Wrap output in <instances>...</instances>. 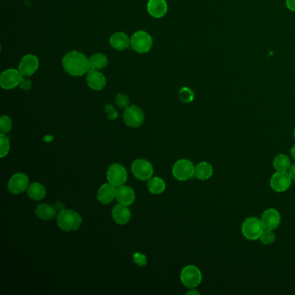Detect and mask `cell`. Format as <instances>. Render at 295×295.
<instances>
[{"label":"cell","mask_w":295,"mask_h":295,"mask_svg":"<svg viewBox=\"0 0 295 295\" xmlns=\"http://www.w3.org/2000/svg\"><path fill=\"white\" fill-rule=\"evenodd\" d=\"M105 113L107 114V116H108V120H116L118 116H119V113L117 112L116 109L113 107V106H111V105H107L104 108Z\"/></svg>","instance_id":"obj_33"},{"label":"cell","mask_w":295,"mask_h":295,"mask_svg":"<svg viewBox=\"0 0 295 295\" xmlns=\"http://www.w3.org/2000/svg\"><path fill=\"white\" fill-rule=\"evenodd\" d=\"M30 185V179L25 173L18 172L11 177L8 182V190L13 195H19L25 191H27Z\"/></svg>","instance_id":"obj_10"},{"label":"cell","mask_w":295,"mask_h":295,"mask_svg":"<svg viewBox=\"0 0 295 295\" xmlns=\"http://www.w3.org/2000/svg\"><path fill=\"white\" fill-rule=\"evenodd\" d=\"M87 83L91 90L100 91L104 89L107 84V80L102 72L95 70V69H90L87 74Z\"/></svg>","instance_id":"obj_16"},{"label":"cell","mask_w":295,"mask_h":295,"mask_svg":"<svg viewBox=\"0 0 295 295\" xmlns=\"http://www.w3.org/2000/svg\"><path fill=\"white\" fill-rule=\"evenodd\" d=\"M39 67V60L32 54L25 55L19 62V70L24 77H30L36 73Z\"/></svg>","instance_id":"obj_12"},{"label":"cell","mask_w":295,"mask_h":295,"mask_svg":"<svg viewBox=\"0 0 295 295\" xmlns=\"http://www.w3.org/2000/svg\"><path fill=\"white\" fill-rule=\"evenodd\" d=\"M62 62L64 70L72 77H83L90 70V59L77 50L67 53Z\"/></svg>","instance_id":"obj_1"},{"label":"cell","mask_w":295,"mask_h":295,"mask_svg":"<svg viewBox=\"0 0 295 295\" xmlns=\"http://www.w3.org/2000/svg\"><path fill=\"white\" fill-rule=\"evenodd\" d=\"M23 77L19 69L9 68L4 71L0 76V86L4 90H13L19 86Z\"/></svg>","instance_id":"obj_11"},{"label":"cell","mask_w":295,"mask_h":295,"mask_svg":"<svg viewBox=\"0 0 295 295\" xmlns=\"http://www.w3.org/2000/svg\"><path fill=\"white\" fill-rule=\"evenodd\" d=\"M273 165L277 172H287V170L291 167V161L288 156L285 154H279L274 159Z\"/></svg>","instance_id":"obj_26"},{"label":"cell","mask_w":295,"mask_h":295,"mask_svg":"<svg viewBox=\"0 0 295 295\" xmlns=\"http://www.w3.org/2000/svg\"><path fill=\"white\" fill-rule=\"evenodd\" d=\"M264 230L261 221L256 217H249L243 222L242 232L248 240L255 241L260 238L261 234Z\"/></svg>","instance_id":"obj_8"},{"label":"cell","mask_w":295,"mask_h":295,"mask_svg":"<svg viewBox=\"0 0 295 295\" xmlns=\"http://www.w3.org/2000/svg\"><path fill=\"white\" fill-rule=\"evenodd\" d=\"M132 260L138 267H144L148 264V258L146 256L142 253L136 252L132 255Z\"/></svg>","instance_id":"obj_32"},{"label":"cell","mask_w":295,"mask_h":295,"mask_svg":"<svg viewBox=\"0 0 295 295\" xmlns=\"http://www.w3.org/2000/svg\"><path fill=\"white\" fill-rule=\"evenodd\" d=\"M293 135H294V138H295V129H294V132H293Z\"/></svg>","instance_id":"obj_40"},{"label":"cell","mask_w":295,"mask_h":295,"mask_svg":"<svg viewBox=\"0 0 295 295\" xmlns=\"http://www.w3.org/2000/svg\"><path fill=\"white\" fill-rule=\"evenodd\" d=\"M292 183V178L287 172H277L272 176L270 185L272 189L276 192L286 191Z\"/></svg>","instance_id":"obj_13"},{"label":"cell","mask_w":295,"mask_h":295,"mask_svg":"<svg viewBox=\"0 0 295 295\" xmlns=\"http://www.w3.org/2000/svg\"><path fill=\"white\" fill-rule=\"evenodd\" d=\"M289 174L291 176L292 179L295 180V164L294 165L291 166V167H290V169H289Z\"/></svg>","instance_id":"obj_37"},{"label":"cell","mask_w":295,"mask_h":295,"mask_svg":"<svg viewBox=\"0 0 295 295\" xmlns=\"http://www.w3.org/2000/svg\"><path fill=\"white\" fill-rule=\"evenodd\" d=\"M128 174L126 168L120 164H113L108 167L107 172V179L108 183L114 185L115 187H120L124 185L127 181Z\"/></svg>","instance_id":"obj_9"},{"label":"cell","mask_w":295,"mask_h":295,"mask_svg":"<svg viewBox=\"0 0 295 295\" xmlns=\"http://www.w3.org/2000/svg\"><path fill=\"white\" fill-rule=\"evenodd\" d=\"M180 279L183 285L187 288H195L202 281V273L196 266L187 265L182 269Z\"/></svg>","instance_id":"obj_6"},{"label":"cell","mask_w":295,"mask_h":295,"mask_svg":"<svg viewBox=\"0 0 295 295\" xmlns=\"http://www.w3.org/2000/svg\"><path fill=\"white\" fill-rule=\"evenodd\" d=\"M54 206H55V209L57 210V212H60V211H62L63 209H66V208H65L64 203L61 202V201L55 202Z\"/></svg>","instance_id":"obj_35"},{"label":"cell","mask_w":295,"mask_h":295,"mask_svg":"<svg viewBox=\"0 0 295 295\" xmlns=\"http://www.w3.org/2000/svg\"><path fill=\"white\" fill-rule=\"evenodd\" d=\"M132 173L140 181H148L154 175V166L148 160L138 159L132 162Z\"/></svg>","instance_id":"obj_7"},{"label":"cell","mask_w":295,"mask_h":295,"mask_svg":"<svg viewBox=\"0 0 295 295\" xmlns=\"http://www.w3.org/2000/svg\"><path fill=\"white\" fill-rule=\"evenodd\" d=\"M117 187L111 185L110 183H106L101 185L97 191V200L102 204H109L114 199H116Z\"/></svg>","instance_id":"obj_15"},{"label":"cell","mask_w":295,"mask_h":295,"mask_svg":"<svg viewBox=\"0 0 295 295\" xmlns=\"http://www.w3.org/2000/svg\"><path fill=\"white\" fill-rule=\"evenodd\" d=\"M291 154H292V158L295 160V144L291 149Z\"/></svg>","instance_id":"obj_39"},{"label":"cell","mask_w":295,"mask_h":295,"mask_svg":"<svg viewBox=\"0 0 295 295\" xmlns=\"http://www.w3.org/2000/svg\"><path fill=\"white\" fill-rule=\"evenodd\" d=\"M195 166L190 160L182 159L174 164L172 167V175L177 180L186 181L193 178Z\"/></svg>","instance_id":"obj_4"},{"label":"cell","mask_w":295,"mask_h":295,"mask_svg":"<svg viewBox=\"0 0 295 295\" xmlns=\"http://www.w3.org/2000/svg\"><path fill=\"white\" fill-rule=\"evenodd\" d=\"M90 69L95 70H101L102 68H106L108 64V58L107 55L102 53H96L90 56Z\"/></svg>","instance_id":"obj_25"},{"label":"cell","mask_w":295,"mask_h":295,"mask_svg":"<svg viewBox=\"0 0 295 295\" xmlns=\"http://www.w3.org/2000/svg\"><path fill=\"white\" fill-rule=\"evenodd\" d=\"M286 5L290 11L295 12V0H286Z\"/></svg>","instance_id":"obj_36"},{"label":"cell","mask_w":295,"mask_h":295,"mask_svg":"<svg viewBox=\"0 0 295 295\" xmlns=\"http://www.w3.org/2000/svg\"><path fill=\"white\" fill-rule=\"evenodd\" d=\"M123 120L129 127H140L144 122V112L137 105H129L124 111Z\"/></svg>","instance_id":"obj_5"},{"label":"cell","mask_w":295,"mask_h":295,"mask_svg":"<svg viewBox=\"0 0 295 295\" xmlns=\"http://www.w3.org/2000/svg\"><path fill=\"white\" fill-rule=\"evenodd\" d=\"M11 149L10 138L7 134L0 133V157L4 159L7 157Z\"/></svg>","instance_id":"obj_27"},{"label":"cell","mask_w":295,"mask_h":295,"mask_svg":"<svg viewBox=\"0 0 295 295\" xmlns=\"http://www.w3.org/2000/svg\"><path fill=\"white\" fill-rule=\"evenodd\" d=\"M115 104L120 108H126L130 105V99L126 94H119L115 97Z\"/></svg>","instance_id":"obj_31"},{"label":"cell","mask_w":295,"mask_h":295,"mask_svg":"<svg viewBox=\"0 0 295 295\" xmlns=\"http://www.w3.org/2000/svg\"><path fill=\"white\" fill-rule=\"evenodd\" d=\"M27 194L31 200L41 201L46 196V189L40 183L35 182V183L30 184L29 185L27 189Z\"/></svg>","instance_id":"obj_22"},{"label":"cell","mask_w":295,"mask_h":295,"mask_svg":"<svg viewBox=\"0 0 295 295\" xmlns=\"http://www.w3.org/2000/svg\"><path fill=\"white\" fill-rule=\"evenodd\" d=\"M112 217L117 225H126L128 224L131 219V212L128 206L120 203L116 204L112 209Z\"/></svg>","instance_id":"obj_19"},{"label":"cell","mask_w":295,"mask_h":295,"mask_svg":"<svg viewBox=\"0 0 295 295\" xmlns=\"http://www.w3.org/2000/svg\"><path fill=\"white\" fill-rule=\"evenodd\" d=\"M261 224L265 230L274 231L280 224V213L276 209H268L265 210L261 216Z\"/></svg>","instance_id":"obj_14"},{"label":"cell","mask_w":295,"mask_h":295,"mask_svg":"<svg viewBox=\"0 0 295 295\" xmlns=\"http://www.w3.org/2000/svg\"><path fill=\"white\" fill-rule=\"evenodd\" d=\"M57 226L65 232L77 231L82 225L83 218L79 213L72 209H65L56 215Z\"/></svg>","instance_id":"obj_2"},{"label":"cell","mask_w":295,"mask_h":295,"mask_svg":"<svg viewBox=\"0 0 295 295\" xmlns=\"http://www.w3.org/2000/svg\"><path fill=\"white\" fill-rule=\"evenodd\" d=\"M109 43L112 48H114L116 50L122 51L130 46L131 38H129L126 33L119 31L111 36Z\"/></svg>","instance_id":"obj_21"},{"label":"cell","mask_w":295,"mask_h":295,"mask_svg":"<svg viewBox=\"0 0 295 295\" xmlns=\"http://www.w3.org/2000/svg\"><path fill=\"white\" fill-rule=\"evenodd\" d=\"M146 185H148V191L154 195L162 194L166 189V182L160 177H152L151 179L148 180Z\"/></svg>","instance_id":"obj_24"},{"label":"cell","mask_w":295,"mask_h":295,"mask_svg":"<svg viewBox=\"0 0 295 295\" xmlns=\"http://www.w3.org/2000/svg\"><path fill=\"white\" fill-rule=\"evenodd\" d=\"M19 87L24 91H29L32 88V82L30 79H28V77H23Z\"/></svg>","instance_id":"obj_34"},{"label":"cell","mask_w":295,"mask_h":295,"mask_svg":"<svg viewBox=\"0 0 295 295\" xmlns=\"http://www.w3.org/2000/svg\"><path fill=\"white\" fill-rule=\"evenodd\" d=\"M135 198V192L133 191V189L129 186L124 185L117 188L116 200L120 204L129 207L134 203Z\"/></svg>","instance_id":"obj_18"},{"label":"cell","mask_w":295,"mask_h":295,"mask_svg":"<svg viewBox=\"0 0 295 295\" xmlns=\"http://www.w3.org/2000/svg\"><path fill=\"white\" fill-rule=\"evenodd\" d=\"M168 5L166 0H149L148 3V12L155 19H161L166 15Z\"/></svg>","instance_id":"obj_17"},{"label":"cell","mask_w":295,"mask_h":295,"mask_svg":"<svg viewBox=\"0 0 295 295\" xmlns=\"http://www.w3.org/2000/svg\"><path fill=\"white\" fill-rule=\"evenodd\" d=\"M179 96L182 102H185V103H191L193 102L194 98H195L193 91L187 87H184L179 90Z\"/></svg>","instance_id":"obj_28"},{"label":"cell","mask_w":295,"mask_h":295,"mask_svg":"<svg viewBox=\"0 0 295 295\" xmlns=\"http://www.w3.org/2000/svg\"><path fill=\"white\" fill-rule=\"evenodd\" d=\"M213 175V167L207 162H200L195 166L194 176L199 180H207Z\"/></svg>","instance_id":"obj_23"},{"label":"cell","mask_w":295,"mask_h":295,"mask_svg":"<svg viewBox=\"0 0 295 295\" xmlns=\"http://www.w3.org/2000/svg\"><path fill=\"white\" fill-rule=\"evenodd\" d=\"M259 239L265 245H269V244H272V243H274L275 242V235H274L273 231L265 230L264 229Z\"/></svg>","instance_id":"obj_30"},{"label":"cell","mask_w":295,"mask_h":295,"mask_svg":"<svg viewBox=\"0 0 295 295\" xmlns=\"http://www.w3.org/2000/svg\"><path fill=\"white\" fill-rule=\"evenodd\" d=\"M191 290L188 291L187 294H199V292H197V290H195V288H190Z\"/></svg>","instance_id":"obj_38"},{"label":"cell","mask_w":295,"mask_h":295,"mask_svg":"<svg viewBox=\"0 0 295 295\" xmlns=\"http://www.w3.org/2000/svg\"><path fill=\"white\" fill-rule=\"evenodd\" d=\"M130 46L137 53L145 54L151 50L153 47V38L150 34H148L145 31H136L131 37Z\"/></svg>","instance_id":"obj_3"},{"label":"cell","mask_w":295,"mask_h":295,"mask_svg":"<svg viewBox=\"0 0 295 295\" xmlns=\"http://www.w3.org/2000/svg\"><path fill=\"white\" fill-rule=\"evenodd\" d=\"M13 128V120L8 115H3L0 119V133L7 134Z\"/></svg>","instance_id":"obj_29"},{"label":"cell","mask_w":295,"mask_h":295,"mask_svg":"<svg viewBox=\"0 0 295 295\" xmlns=\"http://www.w3.org/2000/svg\"><path fill=\"white\" fill-rule=\"evenodd\" d=\"M35 214L38 218L43 221H50L56 217L58 214L57 210L55 209V206L49 203H40L36 207Z\"/></svg>","instance_id":"obj_20"}]
</instances>
